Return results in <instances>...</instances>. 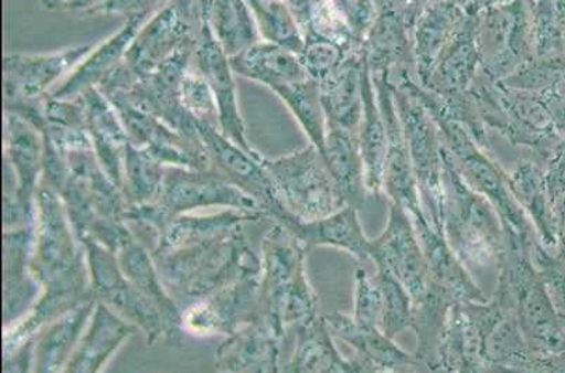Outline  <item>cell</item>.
Here are the masks:
<instances>
[{"mask_svg":"<svg viewBox=\"0 0 565 373\" xmlns=\"http://www.w3.org/2000/svg\"><path fill=\"white\" fill-rule=\"evenodd\" d=\"M30 269L41 286L33 319L47 324L92 298L89 267L84 245L72 227L65 204L53 189L35 193Z\"/></svg>","mask_w":565,"mask_h":373,"instance_id":"cell-1","label":"cell"},{"mask_svg":"<svg viewBox=\"0 0 565 373\" xmlns=\"http://www.w3.org/2000/svg\"><path fill=\"white\" fill-rule=\"evenodd\" d=\"M169 294L179 306L198 303L241 276L262 273L260 253L245 234V226L223 236L152 255Z\"/></svg>","mask_w":565,"mask_h":373,"instance_id":"cell-2","label":"cell"},{"mask_svg":"<svg viewBox=\"0 0 565 373\" xmlns=\"http://www.w3.org/2000/svg\"><path fill=\"white\" fill-rule=\"evenodd\" d=\"M307 247L271 220L260 244L262 313L282 333L318 317V295L308 280Z\"/></svg>","mask_w":565,"mask_h":373,"instance_id":"cell-3","label":"cell"},{"mask_svg":"<svg viewBox=\"0 0 565 373\" xmlns=\"http://www.w3.org/2000/svg\"><path fill=\"white\" fill-rule=\"evenodd\" d=\"M441 228L457 257L470 270L497 265L505 252L507 236L500 214L466 181L446 145Z\"/></svg>","mask_w":565,"mask_h":373,"instance_id":"cell-4","label":"cell"},{"mask_svg":"<svg viewBox=\"0 0 565 373\" xmlns=\"http://www.w3.org/2000/svg\"><path fill=\"white\" fill-rule=\"evenodd\" d=\"M213 209H238V211L264 213V209L243 189L234 185L215 168L167 167L161 193L156 202L147 206L127 209L125 222L137 238L156 239L169 220L184 213L213 211ZM267 216V214H266Z\"/></svg>","mask_w":565,"mask_h":373,"instance_id":"cell-5","label":"cell"},{"mask_svg":"<svg viewBox=\"0 0 565 373\" xmlns=\"http://www.w3.org/2000/svg\"><path fill=\"white\" fill-rule=\"evenodd\" d=\"M534 2L536 0H511L472 14L481 74L492 81H505L536 58Z\"/></svg>","mask_w":565,"mask_h":373,"instance_id":"cell-6","label":"cell"},{"mask_svg":"<svg viewBox=\"0 0 565 373\" xmlns=\"http://www.w3.org/2000/svg\"><path fill=\"white\" fill-rule=\"evenodd\" d=\"M282 207L292 217L317 220L347 206L330 168L317 147L310 145L291 154L264 158Z\"/></svg>","mask_w":565,"mask_h":373,"instance_id":"cell-7","label":"cell"},{"mask_svg":"<svg viewBox=\"0 0 565 373\" xmlns=\"http://www.w3.org/2000/svg\"><path fill=\"white\" fill-rule=\"evenodd\" d=\"M395 106L418 181L420 202L429 222L441 228L444 196V138L428 109L403 82H393Z\"/></svg>","mask_w":565,"mask_h":373,"instance_id":"cell-8","label":"cell"},{"mask_svg":"<svg viewBox=\"0 0 565 373\" xmlns=\"http://www.w3.org/2000/svg\"><path fill=\"white\" fill-rule=\"evenodd\" d=\"M4 230L32 226L44 166V138L23 117L4 111Z\"/></svg>","mask_w":565,"mask_h":373,"instance_id":"cell-9","label":"cell"},{"mask_svg":"<svg viewBox=\"0 0 565 373\" xmlns=\"http://www.w3.org/2000/svg\"><path fill=\"white\" fill-rule=\"evenodd\" d=\"M81 244L85 248L90 290L95 299L137 326L148 345L157 344L161 339L167 340L162 316L122 273L117 255L95 239L86 238Z\"/></svg>","mask_w":565,"mask_h":373,"instance_id":"cell-10","label":"cell"},{"mask_svg":"<svg viewBox=\"0 0 565 373\" xmlns=\"http://www.w3.org/2000/svg\"><path fill=\"white\" fill-rule=\"evenodd\" d=\"M198 34L196 0H167L141 25L127 51L125 64L137 78H141L179 50L196 44Z\"/></svg>","mask_w":565,"mask_h":373,"instance_id":"cell-11","label":"cell"},{"mask_svg":"<svg viewBox=\"0 0 565 373\" xmlns=\"http://www.w3.org/2000/svg\"><path fill=\"white\" fill-rule=\"evenodd\" d=\"M194 122H196L199 136L202 138L215 170L254 198L264 209L267 217L274 222H279L286 214H289L282 207L274 179L266 170L264 156H260L259 152L250 154L225 137L217 127L196 120Z\"/></svg>","mask_w":565,"mask_h":373,"instance_id":"cell-12","label":"cell"},{"mask_svg":"<svg viewBox=\"0 0 565 373\" xmlns=\"http://www.w3.org/2000/svg\"><path fill=\"white\" fill-rule=\"evenodd\" d=\"M262 315L260 273L235 283L183 310V330L199 337L234 334Z\"/></svg>","mask_w":565,"mask_h":373,"instance_id":"cell-13","label":"cell"},{"mask_svg":"<svg viewBox=\"0 0 565 373\" xmlns=\"http://www.w3.org/2000/svg\"><path fill=\"white\" fill-rule=\"evenodd\" d=\"M94 47L84 44L43 54H7L3 60L4 105L43 99Z\"/></svg>","mask_w":565,"mask_h":373,"instance_id":"cell-14","label":"cell"},{"mask_svg":"<svg viewBox=\"0 0 565 373\" xmlns=\"http://www.w3.org/2000/svg\"><path fill=\"white\" fill-rule=\"evenodd\" d=\"M370 260L397 276L413 300L424 295L433 284L413 219L399 204L390 202L387 224L370 243Z\"/></svg>","mask_w":565,"mask_h":373,"instance_id":"cell-15","label":"cell"},{"mask_svg":"<svg viewBox=\"0 0 565 373\" xmlns=\"http://www.w3.org/2000/svg\"><path fill=\"white\" fill-rule=\"evenodd\" d=\"M373 82L376 86L385 130H387L383 193L388 196L390 202L399 204L411 216H415L425 211L397 106H395L394 84L388 73L373 74Z\"/></svg>","mask_w":565,"mask_h":373,"instance_id":"cell-16","label":"cell"},{"mask_svg":"<svg viewBox=\"0 0 565 373\" xmlns=\"http://www.w3.org/2000/svg\"><path fill=\"white\" fill-rule=\"evenodd\" d=\"M111 105L120 116L132 145L150 152L162 166L193 170L213 168L202 138L182 135L158 117L122 102H115Z\"/></svg>","mask_w":565,"mask_h":373,"instance_id":"cell-17","label":"cell"},{"mask_svg":"<svg viewBox=\"0 0 565 373\" xmlns=\"http://www.w3.org/2000/svg\"><path fill=\"white\" fill-rule=\"evenodd\" d=\"M466 306L479 327L488 371H531V347L515 311L494 296Z\"/></svg>","mask_w":565,"mask_h":373,"instance_id":"cell-18","label":"cell"},{"mask_svg":"<svg viewBox=\"0 0 565 373\" xmlns=\"http://www.w3.org/2000/svg\"><path fill=\"white\" fill-rule=\"evenodd\" d=\"M192 64L207 81L215 102H217L221 132L250 154H256L258 151L252 148L248 137H246V125L241 115L238 94H236L235 73L228 55L220 47L217 40L214 39L209 25L200 18V14L199 34Z\"/></svg>","mask_w":565,"mask_h":373,"instance_id":"cell-19","label":"cell"},{"mask_svg":"<svg viewBox=\"0 0 565 373\" xmlns=\"http://www.w3.org/2000/svg\"><path fill=\"white\" fill-rule=\"evenodd\" d=\"M414 19L399 4L379 9L376 22L363 44L372 74L388 73L392 81L403 75L415 76Z\"/></svg>","mask_w":565,"mask_h":373,"instance_id":"cell-20","label":"cell"},{"mask_svg":"<svg viewBox=\"0 0 565 373\" xmlns=\"http://www.w3.org/2000/svg\"><path fill=\"white\" fill-rule=\"evenodd\" d=\"M285 333L262 313L221 342L215 352L220 372H279Z\"/></svg>","mask_w":565,"mask_h":373,"instance_id":"cell-21","label":"cell"},{"mask_svg":"<svg viewBox=\"0 0 565 373\" xmlns=\"http://www.w3.org/2000/svg\"><path fill=\"white\" fill-rule=\"evenodd\" d=\"M337 340L345 342L356 352L361 372L418 371L414 354L401 349L397 342L380 329L362 327L352 315L333 313L323 316Z\"/></svg>","mask_w":565,"mask_h":373,"instance_id":"cell-22","label":"cell"},{"mask_svg":"<svg viewBox=\"0 0 565 373\" xmlns=\"http://www.w3.org/2000/svg\"><path fill=\"white\" fill-rule=\"evenodd\" d=\"M470 14L465 4L441 0L419 10L413 23L415 81L424 85L436 61L465 28Z\"/></svg>","mask_w":565,"mask_h":373,"instance_id":"cell-23","label":"cell"},{"mask_svg":"<svg viewBox=\"0 0 565 373\" xmlns=\"http://www.w3.org/2000/svg\"><path fill=\"white\" fill-rule=\"evenodd\" d=\"M411 219L423 245L433 283L445 289L457 303L488 300L486 294L471 278L470 269L461 263L450 247L444 230L436 228L425 212L415 214Z\"/></svg>","mask_w":565,"mask_h":373,"instance_id":"cell-24","label":"cell"},{"mask_svg":"<svg viewBox=\"0 0 565 373\" xmlns=\"http://www.w3.org/2000/svg\"><path fill=\"white\" fill-rule=\"evenodd\" d=\"M32 226L4 230L3 238V315L4 327L17 323L28 313L41 294V286L30 269Z\"/></svg>","mask_w":565,"mask_h":373,"instance_id":"cell-25","label":"cell"},{"mask_svg":"<svg viewBox=\"0 0 565 373\" xmlns=\"http://www.w3.org/2000/svg\"><path fill=\"white\" fill-rule=\"evenodd\" d=\"M152 13H140L127 18L126 23L111 34L109 39L96 44L81 64L66 78L50 92V96L58 99H76L86 90L97 88L100 82L125 60L128 49L140 32L141 25Z\"/></svg>","mask_w":565,"mask_h":373,"instance_id":"cell-26","label":"cell"},{"mask_svg":"<svg viewBox=\"0 0 565 373\" xmlns=\"http://www.w3.org/2000/svg\"><path fill=\"white\" fill-rule=\"evenodd\" d=\"M290 230L307 249L315 247H332L352 255L359 263L370 260V239L359 219V209L343 206L330 216L317 220H299L291 214L280 222Z\"/></svg>","mask_w":565,"mask_h":373,"instance_id":"cell-27","label":"cell"},{"mask_svg":"<svg viewBox=\"0 0 565 373\" xmlns=\"http://www.w3.org/2000/svg\"><path fill=\"white\" fill-rule=\"evenodd\" d=\"M269 219L264 213L238 211V209H213L184 213L173 217L159 230L153 239L152 255L174 252L205 239L223 236L246 224Z\"/></svg>","mask_w":565,"mask_h":373,"instance_id":"cell-28","label":"cell"},{"mask_svg":"<svg viewBox=\"0 0 565 373\" xmlns=\"http://www.w3.org/2000/svg\"><path fill=\"white\" fill-rule=\"evenodd\" d=\"M481 71L479 44L476 38V19L470 14L465 28L440 54L433 73L424 85L444 99L460 98L469 94Z\"/></svg>","mask_w":565,"mask_h":373,"instance_id":"cell-29","label":"cell"},{"mask_svg":"<svg viewBox=\"0 0 565 373\" xmlns=\"http://www.w3.org/2000/svg\"><path fill=\"white\" fill-rule=\"evenodd\" d=\"M116 255L122 273L162 316L167 327V340L171 342L181 340L183 310L163 284L151 249L134 236Z\"/></svg>","mask_w":565,"mask_h":373,"instance_id":"cell-30","label":"cell"},{"mask_svg":"<svg viewBox=\"0 0 565 373\" xmlns=\"http://www.w3.org/2000/svg\"><path fill=\"white\" fill-rule=\"evenodd\" d=\"M137 326L117 315L109 306L97 301L78 347L65 372L94 373L105 370L116 352L136 334Z\"/></svg>","mask_w":565,"mask_h":373,"instance_id":"cell-31","label":"cell"},{"mask_svg":"<svg viewBox=\"0 0 565 373\" xmlns=\"http://www.w3.org/2000/svg\"><path fill=\"white\" fill-rule=\"evenodd\" d=\"M81 98L85 104L87 129L97 161L122 192V163L130 142L125 125L99 88L86 90Z\"/></svg>","mask_w":565,"mask_h":373,"instance_id":"cell-32","label":"cell"},{"mask_svg":"<svg viewBox=\"0 0 565 373\" xmlns=\"http://www.w3.org/2000/svg\"><path fill=\"white\" fill-rule=\"evenodd\" d=\"M97 300L95 296L56 317L39 331L33 342V372H65L84 335Z\"/></svg>","mask_w":565,"mask_h":373,"instance_id":"cell-33","label":"cell"},{"mask_svg":"<svg viewBox=\"0 0 565 373\" xmlns=\"http://www.w3.org/2000/svg\"><path fill=\"white\" fill-rule=\"evenodd\" d=\"M364 65L363 47L353 50L335 73L318 84L327 126L358 131L363 111Z\"/></svg>","mask_w":565,"mask_h":373,"instance_id":"cell-34","label":"cell"},{"mask_svg":"<svg viewBox=\"0 0 565 373\" xmlns=\"http://www.w3.org/2000/svg\"><path fill=\"white\" fill-rule=\"evenodd\" d=\"M510 173V186L519 206L531 220L542 247L556 248L558 227L546 175L536 161L519 160Z\"/></svg>","mask_w":565,"mask_h":373,"instance_id":"cell-35","label":"cell"},{"mask_svg":"<svg viewBox=\"0 0 565 373\" xmlns=\"http://www.w3.org/2000/svg\"><path fill=\"white\" fill-rule=\"evenodd\" d=\"M321 156L330 168L347 206L361 211L369 192L358 132L338 126H327L326 145Z\"/></svg>","mask_w":565,"mask_h":373,"instance_id":"cell-36","label":"cell"},{"mask_svg":"<svg viewBox=\"0 0 565 373\" xmlns=\"http://www.w3.org/2000/svg\"><path fill=\"white\" fill-rule=\"evenodd\" d=\"M296 347L290 361L281 371L286 372H359L356 360L345 358L338 350L335 337L327 326L323 316L297 327Z\"/></svg>","mask_w":565,"mask_h":373,"instance_id":"cell-37","label":"cell"},{"mask_svg":"<svg viewBox=\"0 0 565 373\" xmlns=\"http://www.w3.org/2000/svg\"><path fill=\"white\" fill-rule=\"evenodd\" d=\"M230 61L235 75L258 82L270 90L308 78L300 54L265 40Z\"/></svg>","mask_w":565,"mask_h":373,"instance_id":"cell-38","label":"cell"},{"mask_svg":"<svg viewBox=\"0 0 565 373\" xmlns=\"http://www.w3.org/2000/svg\"><path fill=\"white\" fill-rule=\"evenodd\" d=\"M199 14L220 47L234 58L260 41L258 24L246 0H198Z\"/></svg>","mask_w":565,"mask_h":373,"instance_id":"cell-39","label":"cell"},{"mask_svg":"<svg viewBox=\"0 0 565 373\" xmlns=\"http://www.w3.org/2000/svg\"><path fill=\"white\" fill-rule=\"evenodd\" d=\"M439 371L488 372L480 330L466 303H455L449 311L436 362L435 372Z\"/></svg>","mask_w":565,"mask_h":373,"instance_id":"cell-40","label":"cell"},{"mask_svg":"<svg viewBox=\"0 0 565 373\" xmlns=\"http://www.w3.org/2000/svg\"><path fill=\"white\" fill-rule=\"evenodd\" d=\"M358 140L361 146L369 195L383 193L385 152H387V130L380 109L376 86L367 64L363 74V111L358 127Z\"/></svg>","mask_w":565,"mask_h":373,"instance_id":"cell-41","label":"cell"},{"mask_svg":"<svg viewBox=\"0 0 565 373\" xmlns=\"http://www.w3.org/2000/svg\"><path fill=\"white\" fill-rule=\"evenodd\" d=\"M457 301L436 284L413 300V326L416 335L415 360L418 371H436L438 352L451 306Z\"/></svg>","mask_w":565,"mask_h":373,"instance_id":"cell-42","label":"cell"},{"mask_svg":"<svg viewBox=\"0 0 565 373\" xmlns=\"http://www.w3.org/2000/svg\"><path fill=\"white\" fill-rule=\"evenodd\" d=\"M167 167L156 160L143 148L128 142L122 163V195L127 209L147 206L161 193Z\"/></svg>","mask_w":565,"mask_h":373,"instance_id":"cell-43","label":"cell"},{"mask_svg":"<svg viewBox=\"0 0 565 373\" xmlns=\"http://www.w3.org/2000/svg\"><path fill=\"white\" fill-rule=\"evenodd\" d=\"M289 107L302 131L310 138V145L323 151L327 136V117L321 102L320 85L307 78L281 86L274 90Z\"/></svg>","mask_w":565,"mask_h":373,"instance_id":"cell-44","label":"cell"},{"mask_svg":"<svg viewBox=\"0 0 565 373\" xmlns=\"http://www.w3.org/2000/svg\"><path fill=\"white\" fill-rule=\"evenodd\" d=\"M258 24L260 39L300 54L306 35L285 0H246Z\"/></svg>","mask_w":565,"mask_h":373,"instance_id":"cell-45","label":"cell"},{"mask_svg":"<svg viewBox=\"0 0 565 373\" xmlns=\"http://www.w3.org/2000/svg\"><path fill=\"white\" fill-rule=\"evenodd\" d=\"M373 276L383 298L382 330L395 339L413 326V296L397 276L383 265H376V274Z\"/></svg>","mask_w":565,"mask_h":373,"instance_id":"cell-46","label":"cell"},{"mask_svg":"<svg viewBox=\"0 0 565 373\" xmlns=\"http://www.w3.org/2000/svg\"><path fill=\"white\" fill-rule=\"evenodd\" d=\"M534 40L536 58L565 55V0L534 2Z\"/></svg>","mask_w":565,"mask_h":373,"instance_id":"cell-47","label":"cell"},{"mask_svg":"<svg viewBox=\"0 0 565 373\" xmlns=\"http://www.w3.org/2000/svg\"><path fill=\"white\" fill-rule=\"evenodd\" d=\"M352 51L335 41L321 38L316 33H307L300 58L308 78L321 84L328 76L335 73Z\"/></svg>","mask_w":565,"mask_h":373,"instance_id":"cell-48","label":"cell"},{"mask_svg":"<svg viewBox=\"0 0 565 373\" xmlns=\"http://www.w3.org/2000/svg\"><path fill=\"white\" fill-rule=\"evenodd\" d=\"M181 98L184 109L194 120L220 129L217 102H215L207 81L193 64L183 75Z\"/></svg>","mask_w":565,"mask_h":373,"instance_id":"cell-49","label":"cell"},{"mask_svg":"<svg viewBox=\"0 0 565 373\" xmlns=\"http://www.w3.org/2000/svg\"><path fill=\"white\" fill-rule=\"evenodd\" d=\"M353 320L359 326L382 330L383 298L373 275L359 267L354 274Z\"/></svg>","mask_w":565,"mask_h":373,"instance_id":"cell-50","label":"cell"},{"mask_svg":"<svg viewBox=\"0 0 565 373\" xmlns=\"http://www.w3.org/2000/svg\"><path fill=\"white\" fill-rule=\"evenodd\" d=\"M103 2L105 0H41V3L50 10H66V12L81 14V17H89L92 10Z\"/></svg>","mask_w":565,"mask_h":373,"instance_id":"cell-51","label":"cell"},{"mask_svg":"<svg viewBox=\"0 0 565 373\" xmlns=\"http://www.w3.org/2000/svg\"><path fill=\"white\" fill-rule=\"evenodd\" d=\"M285 3L292 13V17L297 20V23H299L302 33L306 35L311 28L315 0H285Z\"/></svg>","mask_w":565,"mask_h":373,"instance_id":"cell-52","label":"cell"},{"mask_svg":"<svg viewBox=\"0 0 565 373\" xmlns=\"http://www.w3.org/2000/svg\"><path fill=\"white\" fill-rule=\"evenodd\" d=\"M401 7H403L409 14H413L415 18L418 14L419 10L428 7V4H433L436 2H441V0H398ZM455 2H459L461 4L466 3V0H455Z\"/></svg>","mask_w":565,"mask_h":373,"instance_id":"cell-53","label":"cell"},{"mask_svg":"<svg viewBox=\"0 0 565 373\" xmlns=\"http://www.w3.org/2000/svg\"><path fill=\"white\" fill-rule=\"evenodd\" d=\"M505 2H511V0H466L465 8L467 13L477 14L481 12V10Z\"/></svg>","mask_w":565,"mask_h":373,"instance_id":"cell-54","label":"cell"}]
</instances>
